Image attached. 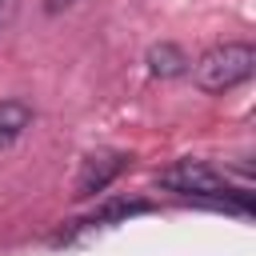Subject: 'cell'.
<instances>
[{"instance_id":"cell-1","label":"cell","mask_w":256,"mask_h":256,"mask_svg":"<svg viewBox=\"0 0 256 256\" xmlns=\"http://www.w3.org/2000/svg\"><path fill=\"white\" fill-rule=\"evenodd\" d=\"M160 188H168V192H176V196H196V200L224 204V208H232V212H240V216L252 212V196L228 188V180H224L208 160H176L172 168L160 172Z\"/></svg>"},{"instance_id":"cell-2","label":"cell","mask_w":256,"mask_h":256,"mask_svg":"<svg viewBox=\"0 0 256 256\" xmlns=\"http://www.w3.org/2000/svg\"><path fill=\"white\" fill-rule=\"evenodd\" d=\"M256 68V48L244 40H228L208 48L196 60V88L200 92H228L236 84H244Z\"/></svg>"},{"instance_id":"cell-3","label":"cell","mask_w":256,"mask_h":256,"mask_svg":"<svg viewBox=\"0 0 256 256\" xmlns=\"http://www.w3.org/2000/svg\"><path fill=\"white\" fill-rule=\"evenodd\" d=\"M124 168H128V156L116 152V148H100V152L84 156V160H80V172H76V192H72V196H76V200H88V196L104 192Z\"/></svg>"},{"instance_id":"cell-4","label":"cell","mask_w":256,"mask_h":256,"mask_svg":"<svg viewBox=\"0 0 256 256\" xmlns=\"http://www.w3.org/2000/svg\"><path fill=\"white\" fill-rule=\"evenodd\" d=\"M28 124H32V108L24 100H0V152L16 144Z\"/></svg>"},{"instance_id":"cell-5","label":"cell","mask_w":256,"mask_h":256,"mask_svg":"<svg viewBox=\"0 0 256 256\" xmlns=\"http://www.w3.org/2000/svg\"><path fill=\"white\" fill-rule=\"evenodd\" d=\"M188 68V56L176 48V44H152L148 48V72L160 76V80H172Z\"/></svg>"},{"instance_id":"cell-6","label":"cell","mask_w":256,"mask_h":256,"mask_svg":"<svg viewBox=\"0 0 256 256\" xmlns=\"http://www.w3.org/2000/svg\"><path fill=\"white\" fill-rule=\"evenodd\" d=\"M136 212H148V204H144V200H128V204H108V208L92 212L88 220H80V228H100V224H112V220H128V216H136Z\"/></svg>"},{"instance_id":"cell-7","label":"cell","mask_w":256,"mask_h":256,"mask_svg":"<svg viewBox=\"0 0 256 256\" xmlns=\"http://www.w3.org/2000/svg\"><path fill=\"white\" fill-rule=\"evenodd\" d=\"M16 8H20V0H0V28H8V24H12Z\"/></svg>"},{"instance_id":"cell-8","label":"cell","mask_w":256,"mask_h":256,"mask_svg":"<svg viewBox=\"0 0 256 256\" xmlns=\"http://www.w3.org/2000/svg\"><path fill=\"white\" fill-rule=\"evenodd\" d=\"M72 0H48V12H60V8H68Z\"/></svg>"}]
</instances>
